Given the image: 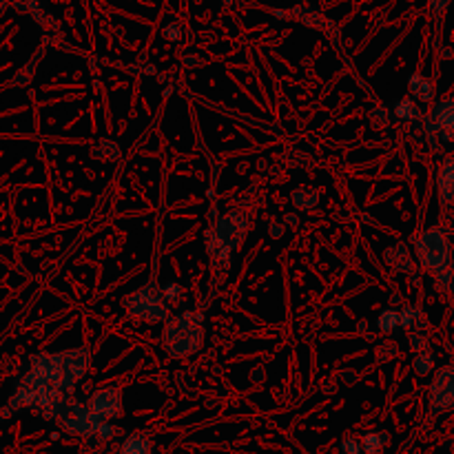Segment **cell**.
<instances>
[{
    "instance_id": "1",
    "label": "cell",
    "mask_w": 454,
    "mask_h": 454,
    "mask_svg": "<svg viewBox=\"0 0 454 454\" xmlns=\"http://www.w3.org/2000/svg\"><path fill=\"white\" fill-rule=\"evenodd\" d=\"M204 342V328H202V315L184 313L168 321L164 330V346L168 357H189L198 353Z\"/></svg>"
},
{
    "instance_id": "2",
    "label": "cell",
    "mask_w": 454,
    "mask_h": 454,
    "mask_svg": "<svg viewBox=\"0 0 454 454\" xmlns=\"http://www.w3.org/2000/svg\"><path fill=\"white\" fill-rule=\"evenodd\" d=\"M419 264L432 272H441L452 266V244L444 228H427L414 242Z\"/></svg>"
},
{
    "instance_id": "3",
    "label": "cell",
    "mask_w": 454,
    "mask_h": 454,
    "mask_svg": "<svg viewBox=\"0 0 454 454\" xmlns=\"http://www.w3.org/2000/svg\"><path fill=\"white\" fill-rule=\"evenodd\" d=\"M124 308L133 319L149 321V323L166 321L168 317H171L168 302L164 300L162 291L155 286V284H147L145 288H140V291L129 295L124 300Z\"/></svg>"
},
{
    "instance_id": "4",
    "label": "cell",
    "mask_w": 454,
    "mask_h": 454,
    "mask_svg": "<svg viewBox=\"0 0 454 454\" xmlns=\"http://www.w3.org/2000/svg\"><path fill=\"white\" fill-rule=\"evenodd\" d=\"M56 417L64 430H69L71 434L78 437H94L98 434L100 423H105L89 410V406L78 404V401H62Z\"/></svg>"
},
{
    "instance_id": "5",
    "label": "cell",
    "mask_w": 454,
    "mask_h": 454,
    "mask_svg": "<svg viewBox=\"0 0 454 454\" xmlns=\"http://www.w3.org/2000/svg\"><path fill=\"white\" fill-rule=\"evenodd\" d=\"M430 410L434 414L454 410V366L437 370L430 386Z\"/></svg>"
},
{
    "instance_id": "6",
    "label": "cell",
    "mask_w": 454,
    "mask_h": 454,
    "mask_svg": "<svg viewBox=\"0 0 454 454\" xmlns=\"http://www.w3.org/2000/svg\"><path fill=\"white\" fill-rule=\"evenodd\" d=\"M89 410L102 421H111L122 417V390L115 386H107L94 393L89 399Z\"/></svg>"
},
{
    "instance_id": "7",
    "label": "cell",
    "mask_w": 454,
    "mask_h": 454,
    "mask_svg": "<svg viewBox=\"0 0 454 454\" xmlns=\"http://www.w3.org/2000/svg\"><path fill=\"white\" fill-rule=\"evenodd\" d=\"M246 230H249V222H246V217L242 213H237V211L222 215L217 219L215 228H213V233L228 251L237 249V246L242 244V240H244V235H246Z\"/></svg>"
},
{
    "instance_id": "8",
    "label": "cell",
    "mask_w": 454,
    "mask_h": 454,
    "mask_svg": "<svg viewBox=\"0 0 454 454\" xmlns=\"http://www.w3.org/2000/svg\"><path fill=\"white\" fill-rule=\"evenodd\" d=\"M89 348H75V350H64L62 353V390H73V386L85 377L89 368Z\"/></svg>"
},
{
    "instance_id": "9",
    "label": "cell",
    "mask_w": 454,
    "mask_h": 454,
    "mask_svg": "<svg viewBox=\"0 0 454 454\" xmlns=\"http://www.w3.org/2000/svg\"><path fill=\"white\" fill-rule=\"evenodd\" d=\"M437 196L441 206L454 204V153L448 155L437 173Z\"/></svg>"
},
{
    "instance_id": "10",
    "label": "cell",
    "mask_w": 454,
    "mask_h": 454,
    "mask_svg": "<svg viewBox=\"0 0 454 454\" xmlns=\"http://www.w3.org/2000/svg\"><path fill=\"white\" fill-rule=\"evenodd\" d=\"M430 129L434 131L454 129V98H444L437 102L430 113Z\"/></svg>"
},
{
    "instance_id": "11",
    "label": "cell",
    "mask_w": 454,
    "mask_h": 454,
    "mask_svg": "<svg viewBox=\"0 0 454 454\" xmlns=\"http://www.w3.org/2000/svg\"><path fill=\"white\" fill-rule=\"evenodd\" d=\"M399 326L404 330H410V332H423V328L427 326L425 313L421 308H414V306L401 308L399 310Z\"/></svg>"
},
{
    "instance_id": "12",
    "label": "cell",
    "mask_w": 454,
    "mask_h": 454,
    "mask_svg": "<svg viewBox=\"0 0 454 454\" xmlns=\"http://www.w3.org/2000/svg\"><path fill=\"white\" fill-rule=\"evenodd\" d=\"M383 259L388 264H390L395 270H399V272H412V257H410V253L406 251V244H395L393 249H388L386 253H383Z\"/></svg>"
},
{
    "instance_id": "13",
    "label": "cell",
    "mask_w": 454,
    "mask_h": 454,
    "mask_svg": "<svg viewBox=\"0 0 454 454\" xmlns=\"http://www.w3.org/2000/svg\"><path fill=\"white\" fill-rule=\"evenodd\" d=\"M408 87H410V94L414 100L419 102H432L434 100V85L423 78L421 73H412L408 78Z\"/></svg>"
},
{
    "instance_id": "14",
    "label": "cell",
    "mask_w": 454,
    "mask_h": 454,
    "mask_svg": "<svg viewBox=\"0 0 454 454\" xmlns=\"http://www.w3.org/2000/svg\"><path fill=\"white\" fill-rule=\"evenodd\" d=\"M118 454H153V444H151L149 434L133 432L122 441V448Z\"/></svg>"
},
{
    "instance_id": "15",
    "label": "cell",
    "mask_w": 454,
    "mask_h": 454,
    "mask_svg": "<svg viewBox=\"0 0 454 454\" xmlns=\"http://www.w3.org/2000/svg\"><path fill=\"white\" fill-rule=\"evenodd\" d=\"M295 209L300 211H313L315 206L319 204V191L313 189V186H297L291 196Z\"/></svg>"
},
{
    "instance_id": "16",
    "label": "cell",
    "mask_w": 454,
    "mask_h": 454,
    "mask_svg": "<svg viewBox=\"0 0 454 454\" xmlns=\"http://www.w3.org/2000/svg\"><path fill=\"white\" fill-rule=\"evenodd\" d=\"M390 444V434L383 430H374V432H366L361 439V446L366 454H381L383 448Z\"/></svg>"
},
{
    "instance_id": "17",
    "label": "cell",
    "mask_w": 454,
    "mask_h": 454,
    "mask_svg": "<svg viewBox=\"0 0 454 454\" xmlns=\"http://www.w3.org/2000/svg\"><path fill=\"white\" fill-rule=\"evenodd\" d=\"M395 115L404 122H414V120H421V109L414 98H401L395 105Z\"/></svg>"
},
{
    "instance_id": "18",
    "label": "cell",
    "mask_w": 454,
    "mask_h": 454,
    "mask_svg": "<svg viewBox=\"0 0 454 454\" xmlns=\"http://www.w3.org/2000/svg\"><path fill=\"white\" fill-rule=\"evenodd\" d=\"M377 328L383 335H393L399 328V310L395 308H383L377 317Z\"/></svg>"
},
{
    "instance_id": "19",
    "label": "cell",
    "mask_w": 454,
    "mask_h": 454,
    "mask_svg": "<svg viewBox=\"0 0 454 454\" xmlns=\"http://www.w3.org/2000/svg\"><path fill=\"white\" fill-rule=\"evenodd\" d=\"M434 366H437V359H434V355L430 353V350L419 353L412 361V368H414V372L419 374V377H427V374L434 370Z\"/></svg>"
},
{
    "instance_id": "20",
    "label": "cell",
    "mask_w": 454,
    "mask_h": 454,
    "mask_svg": "<svg viewBox=\"0 0 454 454\" xmlns=\"http://www.w3.org/2000/svg\"><path fill=\"white\" fill-rule=\"evenodd\" d=\"M437 288L444 293H454V262L450 268L437 272Z\"/></svg>"
},
{
    "instance_id": "21",
    "label": "cell",
    "mask_w": 454,
    "mask_h": 454,
    "mask_svg": "<svg viewBox=\"0 0 454 454\" xmlns=\"http://www.w3.org/2000/svg\"><path fill=\"white\" fill-rule=\"evenodd\" d=\"M339 452L342 454H361L363 446H361V441H357L355 437H346L339 446Z\"/></svg>"
},
{
    "instance_id": "22",
    "label": "cell",
    "mask_w": 454,
    "mask_h": 454,
    "mask_svg": "<svg viewBox=\"0 0 454 454\" xmlns=\"http://www.w3.org/2000/svg\"><path fill=\"white\" fill-rule=\"evenodd\" d=\"M410 348H412V353H425L427 350V339H425V335L423 332H410Z\"/></svg>"
},
{
    "instance_id": "23",
    "label": "cell",
    "mask_w": 454,
    "mask_h": 454,
    "mask_svg": "<svg viewBox=\"0 0 454 454\" xmlns=\"http://www.w3.org/2000/svg\"><path fill=\"white\" fill-rule=\"evenodd\" d=\"M162 295H164V300L168 304H173V302H180V297H182V286L180 284H166V286L162 288Z\"/></svg>"
},
{
    "instance_id": "24",
    "label": "cell",
    "mask_w": 454,
    "mask_h": 454,
    "mask_svg": "<svg viewBox=\"0 0 454 454\" xmlns=\"http://www.w3.org/2000/svg\"><path fill=\"white\" fill-rule=\"evenodd\" d=\"M397 353H399V346H397L395 342H388V344L379 346V350H377V359H379V361H386V359H395V357H397Z\"/></svg>"
},
{
    "instance_id": "25",
    "label": "cell",
    "mask_w": 454,
    "mask_h": 454,
    "mask_svg": "<svg viewBox=\"0 0 454 454\" xmlns=\"http://www.w3.org/2000/svg\"><path fill=\"white\" fill-rule=\"evenodd\" d=\"M113 425L109 423V421H105V423H100V427H98V437L102 439V441H109L111 437H113Z\"/></svg>"
},
{
    "instance_id": "26",
    "label": "cell",
    "mask_w": 454,
    "mask_h": 454,
    "mask_svg": "<svg viewBox=\"0 0 454 454\" xmlns=\"http://www.w3.org/2000/svg\"><path fill=\"white\" fill-rule=\"evenodd\" d=\"M164 36L168 38V41H180V38H182V29L177 27V24H168V27L164 29Z\"/></svg>"
},
{
    "instance_id": "27",
    "label": "cell",
    "mask_w": 454,
    "mask_h": 454,
    "mask_svg": "<svg viewBox=\"0 0 454 454\" xmlns=\"http://www.w3.org/2000/svg\"><path fill=\"white\" fill-rule=\"evenodd\" d=\"M284 228H286V226H284L281 222H272V224H270V230H268L270 237H275V240L281 237V235H284Z\"/></svg>"
},
{
    "instance_id": "28",
    "label": "cell",
    "mask_w": 454,
    "mask_h": 454,
    "mask_svg": "<svg viewBox=\"0 0 454 454\" xmlns=\"http://www.w3.org/2000/svg\"><path fill=\"white\" fill-rule=\"evenodd\" d=\"M448 5H450V0H430V7H432L434 11H444Z\"/></svg>"
},
{
    "instance_id": "29",
    "label": "cell",
    "mask_w": 454,
    "mask_h": 454,
    "mask_svg": "<svg viewBox=\"0 0 454 454\" xmlns=\"http://www.w3.org/2000/svg\"><path fill=\"white\" fill-rule=\"evenodd\" d=\"M441 140L444 142H454V129H446V131H439Z\"/></svg>"
},
{
    "instance_id": "30",
    "label": "cell",
    "mask_w": 454,
    "mask_h": 454,
    "mask_svg": "<svg viewBox=\"0 0 454 454\" xmlns=\"http://www.w3.org/2000/svg\"><path fill=\"white\" fill-rule=\"evenodd\" d=\"M3 7H5V5H3V3H0V9H3Z\"/></svg>"
}]
</instances>
